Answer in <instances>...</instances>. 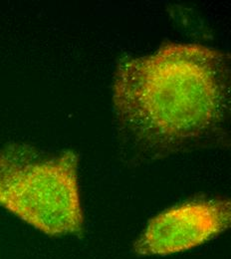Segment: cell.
<instances>
[{"mask_svg": "<svg viewBox=\"0 0 231 259\" xmlns=\"http://www.w3.org/2000/svg\"><path fill=\"white\" fill-rule=\"evenodd\" d=\"M73 151L45 155L12 144L0 151V206L49 236L80 235L85 218Z\"/></svg>", "mask_w": 231, "mask_h": 259, "instance_id": "7a4b0ae2", "label": "cell"}, {"mask_svg": "<svg viewBox=\"0 0 231 259\" xmlns=\"http://www.w3.org/2000/svg\"><path fill=\"white\" fill-rule=\"evenodd\" d=\"M119 124L152 156H165L219 129L230 104V60L219 50L169 43L118 64L112 88Z\"/></svg>", "mask_w": 231, "mask_h": 259, "instance_id": "6da1fadb", "label": "cell"}, {"mask_svg": "<svg viewBox=\"0 0 231 259\" xmlns=\"http://www.w3.org/2000/svg\"><path fill=\"white\" fill-rule=\"evenodd\" d=\"M231 204L227 199H195L153 218L133 244L137 255H168L193 249L227 230Z\"/></svg>", "mask_w": 231, "mask_h": 259, "instance_id": "3957f363", "label": "cell"}]
</instances>
